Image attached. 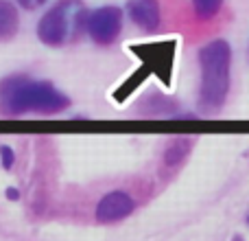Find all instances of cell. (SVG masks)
I'll return each instance as SVG.
<instances>
[{"mask_svg":"<svg viewBox=\"0 0 249 241\" xmlns=\"http://www.w3.org/2000/svg\"><path fill=\"white\" fill-rule=\"evenodd\" d=\"M201 66V90H199V110L216 112L225 103L230 92V66H232V46L228 40H212L199 51Z\"/></svg>","mask_w":249,"mask_h":241,"instance_id":"cell-2","label":"cell"},{"mask_svg":"<svg viewBox=\"0 0 249 241\" xmlns=\"http://www.w3.org/2000/svg\"><path fill=\"white\" fill-rule=\"evenodd\" d=\"M4 198L11 200V202H18V200H20V189H16V186H7V189H4Z\"/></svg>","mask_w":249,"mask_h":241,"instance_id":"cell-14","label":"cell"},{"mask_svg":"<svg viewBox=\"0 0 249 241\" xmlns=\"http://www.w3.org/2000/svg\"><path fill=\"white\" fill-rule=\"evenodd\" d=\"M70 108V99L57 90L51 81L31 79L26 75H9L0 81V114L24 117V114H57Z\"/></svg>","mask_w":249,"mask_h":241,"instance_id":"cell-1","label":"cell"},{"mask_svg":"<svg viewBox=\"0 0 249 241\" xmlns=\"http://www.w3.org/2000/svg\"><path fill=\"white\" fill-rule=\"evenodd\" d=\"M175 40H164V42H149V44H136L129 51L138 55L142 66L149 68L151 75L160 79L162 83L171 86V75H173V64H175Z\"/></svg>","mask_w":249,"mask_h":241,"instance_id":"cell-4","label":"cell"},{"mask_svg":"<svg viewBox=\"0 0 249 241\" xmlns=\"http://www.w3.org/2000/svg\"><path fill=\"white\" fill-rule=\"evenodd\" d=\"M232 241H245V239H243L241 235H236V237H232Z\"/></svg>","mask_w":249,"mask_h":241,"instance_id":"cell-15","label":"cell"},{"mask_svg":"<svg viewBox=\"0 0 249 241\" xmlns=\"http://www.w3.org/2000/svg\"><path fill=\"white\" fill-rule=\"evenodd\" d=\"M223 7V0H193L195 16L199 20H212Z\"/></svg>","mask_w":249,"mask_h":241,"instance_id":"cell-11","label":"cell"},{"mask_svg":"<svg viewBox=\"0 0 249 241\" xmlns=\"http://www.w3.org/2000/svg\"><path fill=\"white\" fill-rule=\"evenodd\" d=\"M88 9L81 0H57L37 22V38L42 44L59 48L86 33Z\"/></svg>","mask_w":249,"mask_h":241,"instance_id":"cell-3","label":"cell"},{"mask_svg":"<svg viewBox=\"0 0 249 241\" xmlns=\"http://www.w3.org/2000/svg\"><path fill=\"white\" fill-rule=\"evenodd\" d=\"M127 16L131 18V22H136L142 31H155L160 26V20H162L158 0H129Z\"/></svg>","mask_w":249,"mask_h":241,"instance_id":"cell-7","label":"cell"},{"mask_svg":"<svg viewBox=\"0 0 249 241\" xmlns=\"http://www.w3.org/2000/svg\"><path fill=\"white\" fill-rule=\"evenodd\" d=\"M149 75H151L149 68H146V66H140V68H138L136 73L131 75V77H127L121 83V86L114 90V101H118V103H124V101L129 99V95H131V92H136L138 88H140L142 83L149 79Z\"/></svg>","mask_w":249,"mask_h":241,"instance_id":"cell-10","label":"cell"},{"mask_svg":"<svg viewBox=\"0 0 249 241\" xmlns=\"http://www.w3.org/2000/svg\"><path fill=\"white\" fill-rule=\"evenodd\" d=\"M0 164H2L4 171H11L13 164H16V154L9 145H0Z\"/></svg>","mask_w":249,"mask_h":241,"instance_id":"cell-12","label":"cell"},{"mask_svg":"<svg viewBox=\"0 0 249 241\" xmlns=\"http://www.w3.org/2000/svg\"><path fill=\"white\" fill-rule=\"evenodd\" d=\"M190 149H193V138H188V136L175 138V141L166 147V151H164V167L177 169L186 160V156L190 154Z\"/></svg>","mask_w":249,"mask_h":241,"instance_id":"cell-9","label":"cell"},{"mask_svg":"<svg viewBox=\"0 0 249 241\" xmlns=\"http://www.w3.org/2000/svg\"><path fill=\"white\" fill-rule=\"evenodd\" d=\"M20 29V13L18 7L9 0H0V42L11 40Z\"/></svg>","mask_w":249,"mask_h":241,"instance_id":"cell-8","label":"cell"},{"mask_svg":"<svg viewBox=\"0 0 249 241\" xmlns=\"http://www.w3.org/2000/svg\"><path fill=\"white\" fill-rule=\"evenodd\" d=\"M247 224H249V213H247Z\"/></svg>","mask_w":249,"mask_h":241,"instance_id":"cell-16","label":"cell"},{"mask_svg":"<svg viewBox=\"0 0 249 241\" xmlns=\"http://www.w3.org/2000/svg\"><path fill=\"white\" fill-rule=\"evenodd\" d=\"M133 208H136V202L129 193L124 191H109L96 204L94 217L99 224H116V221L124 220L127 215H131Z\"/></svg>","mask_w":249,"mask_h":241,"instance_id":"cell-6","label":"cell"},{"mask_svg":"<svg viewBox=\"0 0 249 241\" xmlns=\"http://www.w3.org/2000/svg\"><path fill=\"white\" fill-rule=\"evenodd\" d=\"M18 4H20L22 9H26V11H33V9H39L46 0H16Z\"/></svg>","mask_w":249,"mask_h":241,"instance_id":"cell-13","label":"cell"},{"mask_svg":"<svg viewBox=\"0 0 249 241\" xmlns=\"http://www.w3.org/2000/svg\"><path fill=\"white\" fill-rule=\"evenodd\" d=\"M123 29V11L114 4H105L94 11L88 13L86 22V33L92 38V42L107 46L121 35Z\"/></svg>","mask_w":249,"mask_h":241,"instance_id":"cell-5","label":"cell"}]
</instances>
